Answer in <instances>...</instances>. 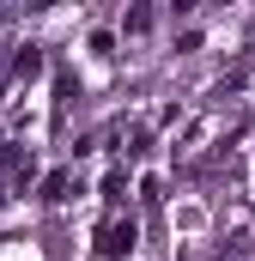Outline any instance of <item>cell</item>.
I'll return each instance as SVG.
<instances>
[{"mask_svg": "<svg viewBox=\"0 0 255 261\" xmlns=\"http://www.w3.org/2000/svg\"><path fill=\"white\" fill-rule=\"evenodd\" d=\"M146 24H152V6H134V12H128V37H140Z\"/></svg>", "mask_w": 255, "mask_h": 261, "instance_id": "cell-6", "label": "cell"}, {"mask_svg": "<svg viewBox=\"0 0 255 261\" xmlns=\"http://www.w3.org/2000/svg\"><path fill=\"white\" fill-rule=\"evenodd\" d=\"M104 200H110V206L128 200V170H110V176H104Z\"/></svg>", "mask_w": 255, "mask_h": 261, "instance_id": "cell-5", "label": "cell"}, {"mask_svg": "<svg viewBox=\"0 0 255 261\" xmlns=\"http://www.w3.org/2000/svg\"><path fill=\"white\" fill-rule=\"evenodd\" d=\"M6 200H12V189H6V182H0V206H6Z\"/></svg>", "mask_w": 255, "mask_h": 261, "instance_id": "cell-7", "label": "cell"}, {"mask_svg": "<svg viewBox=\"0 0 255 261\" xmlns=\"http://www.w3.org/2000/svg\"><path fill=\"white\" fill-rule=\"evenodd\" d=\"M0 170H6L18 189H31V176H37V164H24V146H18V140H0Z\"/></svg>", "mask_w": 255, "mask_h": 261, "instance_id": "cell-2", "label": "cell"}, {"mask_svg": "<svg viewBox=\"0 0 255 261\" xmlns=\"http://www.w3.org/2000/svg\"><path fill=\"white\" fill-rule=\"evenodd\" d=\"M43 67H49V55H43L37 43H24V49H18V61H12V73H18V79H37Z\"/></svg>", "mask_w": 255, "mask_h": 261, "instance_id": "cell-3", "label": "cell"}, {"mask_svg": "<svg viewBox=\"0 0 255 261\" xmlns=\"http://www.w3.org/2000/svg\"><path fill=\"white\" fill-rule=\"evenodd\" d=\"M134 249H140V225H134L128 213H110V219L97 225V255L122 261V255H134Z\"/></svg>", "mask_w": 255, "mask_h": 261, "instance_id": "cell-1", "label": "cell"}, {"mask_svg": "<svg viewBox=\"0 0 255 261\" xmlns=\"http://www.w3.org/2000/svg\"><path fill=\"white\" fill-rule=\"evenodd\" d=\"M67 195H73V176H67V170H49V176H43V189H37V200H49V206L67 200Z\"/></svg>", "mask_w": 255, "mask_h": 261, "instance_id": "cell-4", "label": "cell"}]
</instances>
